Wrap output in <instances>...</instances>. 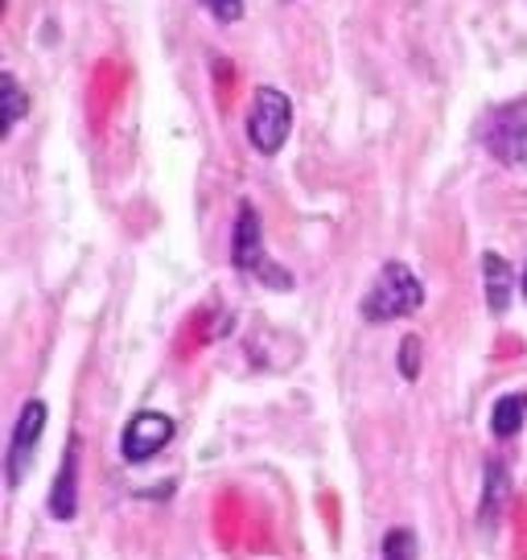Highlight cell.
<instances>
[{
    "mask_svg": "<svg viewBox=\"0 0 527 560\" xmlns=\"http://www.w3.org/2000/svg\"><path fill=\"white\" fill-rule=\"evenodd\" d=\"M424 305V284L417 280V272L408 264L391 260L379 268L375 284L367 289L363 298V317L367 322H396V317L417 314Z\"/></svg>",
    "mask_w": 527,
    "mask_h": 560,
    "instance_id": "cell-1",
    "label": "cell"
},
{
    "mask_svg": "<svg viewBox=\"0 0 527 560\" xmlns=\"http://www.w3.org/2000/svg\"><path fill=\"white\" fill-rule=\"evenodd\" d=\"M293 132V104L289 95L277 88H260L256 100L247 107V140L251 149L264 153V158H277L284 149V140Z\"/></svg>",
    "mask_w": 527,
    "mask_h": 560,
    "instance_id": "cell-2",
    "label": "cell"
},
{
    "mask_svg": "<svg viewBox=\"0 0 527 560\" xmlns=\"http://www.w3.org/2000/svg\"><path fill=\"white\" fill-rule=\"evenodd\" d=\"M482 144L491 149L503 165H524L527 161V100L503 104L482 124Z\"/></svg>",
    "mask_w": 527,
    "mask_h": 560,
    "instance_id": "cell-3",
    "label": "cell"
},
{
    "mask_svg": "<svg viewBox=\"0 0 527 560\" xmlns=\"http://www.w3.org/2000/svg\"><path fill=\"white\" fill-rule=\"evenodd\" d=\"M42 429H46V404L30 400L21 408L17 424H13V441H9V457H4V474H9V487H21L25 474L34 466L37 441H42Z\"/></svg>",
    "mask_w": 527,
    "mask_h": 560,
    "instance_id": "cell-4",
    "label": "cell"
},
{
    "mask_svg": "<svg viewBox=\"0 0 527 560\" xmlns=\"http://www.w3.org/2000/svg\"><path fill=\"white\" fill-rule=\"evenodd\" d=\"M174 441V420L165 412H137L120 438L124 462H149Z\"/></svg>",
    "mask_w": 527,
    "mask_h": 560,
    "instance_id": "cell-5",
    "label": "cell"
},
{
    "mask_svg": "<svg viewBox=\"0 0 527 560\" xmlns=\"http://www.w3.org/2000/svg\"><path fill=\"white\" fill-rule=\"evenodd\" d=\"M231 260L239 264L244 272H256V277H264V272H268L260 219H256V210L247 207V202L239 207V223H235V244H231Z\"/></svg>",
    "mask_w": 527,
    "mask_h": 560,
    "instance_id": "cell-6",
    "label": "cell"
},
{
    "mask_svg": "<svg viewBox=\"0 0 527 560\" xmlns=\"http://www.w3.org/2000/svg\"><path fill=\"white\" fill-rule=\"evenodd\" d=\"M74 511H79V445L71 441V450L58 466V478H54L50 515L54 520H74Z\"/></svg>",
    "mask_w": 527,
    "mask_h": 560,
    "instance_id": "cell-7",
    "label": "cell"
},
{
    "mask_svg": "<svg viewBox=\"0 0 527 560\" xmlns=\"http://www.w3.org/2000/svg\"><path fill=\"white\" fill-rule=\"evenodd\" d=\"M482 277H487V305H491L494 314H507L511 305V268L503 256H487L482 260Z\"/></svg>",
    "mask_w": 527,
    "mask_h": 560,
    "instance_id": "cell-8",
    "label": "cell"
},
{
    "mask_svg": "<svg viewBox=\"0 0 527 560\" xmlns=\"http://www.w3.org/2000/svg\"><path fill=\"white\" fill-rule=\"evenodd\" d=\"M527 420V400L524 396H503V400L494 404L491 412V433L494 438H515L519 429H524Z\"/></svg>",
    "mask_w": 527,
    "mask_h": 560,
    "instance_id": "cell-9",
    "label": "cell"
},
{
    "mask_svg": "<svg viewBox=\"0 0 527 560\" xmlns=\"http://www.w3.org/2000/svg\"><path fill=\"white\" fill-rule=\"evenodd\" d=\"M507 503V466L503 462H487V494H482V524L499 520V511Z\"/></svg>",
    "mask_w": 527,
    "mask_h": 560,
    "instance_id": "cell-10",
    "label": "cell"
},
{
    "mask_svg": "<svg viewBox=\"0 0 527 560\" xmlns=\"http://www.w3.org/2000/svg\"><path fill=\"white\" fill-rule=\"evenodd\" d=\"M0 95H4V137L13 132V124L25 116V91H21V83L13 79V74H0Z\"/></svg>",
    "mask_w": 527,
    "mask_h": 560,
    "instance_id": "cell-11",
    "label": "cell"
},
{
    "mask_svg": "<svg viewBox=\"0 0 527 560\" xmlns=\"http://www.w3.org/2000/svg\"><path fill=\"white\" fill-rule=\"evenodd\" d=\"M384 560H417V536L408 527H391L384 536Z\"/></svg>",
    "mask_w": 527,
    "mask_h": 560,
    "instance_id": "cell-12",
    "label": "cell"
},
{
    "mask_svg": "<svg viewBox=\"0 0 527 560\" xmlns=\"http://www.w3.org/2000/svg\"><path fill=\"white\" fill-rule=\"evenodd\" d=\"M400 375H405V380H417V375H421V338H417V334H408L405 342H400Z\"/></svg>",
    "mask_w": 527,
    "mask_h": 560,
    "instance_id": "cell-13",
    "label": "cell"
},
{
    "mask_svg": "<svg viewBox=\"0 0 527 560\" xmlns=\"http://www.w3.org/2000/svg\"><path fill=\"white\" fill-rule=\"evenodd\" d=\"M202 4H207L219 21H227V25L244 18V0H202Z\"/></svg>",
    "mask_w": 527,
    "mask_h": 560,
    "instance_id": "cell-14",
    "label": "cell"
},
{
    "mask_svg": "<svg viewBox=\"0 0 527 560\" xmlns=\"http://www.w3.org/2000/svg\"><path fill=\"white\" fill-rule=\"evenodd\" d=\"M524 293H527V272H524Z\"/></svg>",
    "mask_w": 527,
    "mask_h": 560,
    "instance_id": "cell-15",
    "label": "cell"
}]
</instances>
